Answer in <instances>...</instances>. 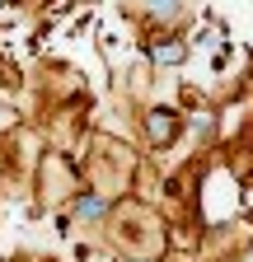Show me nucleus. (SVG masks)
I'll use <instances>...</instances> for the list:
<instances>
[{"mask_svg": "<svg viewBox=\"0 0 253 262\" xmlns=\"http://www.w3.org/2000/svg\"><path fill=\"white\" fill-rule=\"evenodd\" d=\"M150 10H160V14H174V10H178V0H150Z\"/></svg>", "mask_w": 253, "mask_h": 262, "instance_id": "f03ea898", "label": "nucleus"}, {"mask_svg": "<svg viewBox=\"0 0 253 262\" xmlns=\"http://www.w3.org/2000/svg\"><path fill=\"white\" fill-rule=\"evenodd\" d=\"M155 56H160V61H178V56H183V47H160Z\"/></svg>", "mask_w": 253, "mask_h": 262, "instance_id": "7ed1b4c3", "label": "nucleus"}, {"mask_svg": "<svg viewBox=\"0 0 253 262\" xmlns=\"http://www.w3.org/2000/svg\"><path fill=\"white\" fill-rule=\"evenodd\" d=\"M103 211V202H99V196H89V202H80V215H99Z\"/></svg>", "mask_w": 253, "mask_h": 262, "instance_id": "f257e3e1", "label": "nucleus"}]
</instances>
